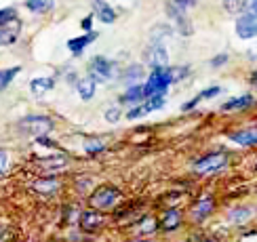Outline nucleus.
Instances as JSON below:
<instances>
[{
  "label": "nucleus",
  "instance_id": "nucleus-1",
  "mask_svg": "<svg viewBox=\"0 0 257 242\" xmlns=\"http://www.w3.org/2000/svg\"><path fill=\"white\" fill-rule=\"evenodd\" d=\"M17 129L24 135H34V137H45L53 131V120L49 116H40V114H30L24 116L17 122Z\"/></svg>",
  "mask_w": 257,
  "mask_h": 242
},
{
  "label": "nucleus",
  "instance_id": "nucleus-2",
  "mask_svg": "<svg viewBox=\"0 0 257 242\" xmlns=\"http://www.w3.org/2000/svg\"><path fill=\"white\" fill-rule=\"evenodd\" d=\"M171 82V74H169V68H160V70H152L150 76L144 84V93H146V101L154 95H167V89H169Z\"/></svg>",
  "mask_w": 257,
  "mask_h": 242
},
{
  "label": "nucleus",
  "instance_id": "nucleus-3",
  "mask_svg": "<svg viewBox=\"0 0 257 242\" xmlns=\"http://www.w3.org/2000/svg\"><path fill=\"white\" fill-rule=\"evenodd\" d=\"M228 160H230L228 152H223V150H219V152H211V154L198 158V160L194 162V171H196L198 175L217 173V171H221V168H226Z\"/></svg>",
  "mask_w": 257,
  "mask_h": 242
},
{
  "label": "nucleus",
  "instance_id": "nucleus-4",
  "mask_svg": "<svg viewBox=\"0 0 257 242\" xmlns=\"http://www.w3.org/2000/svg\"><path fill=\"white\" fill-rule=\"evenodd\" d=\"M118 198H120V192L116 189L114 185H99L95 192L91 194V206L93 208H112L116 202H118Z\"/></svg>",
  "mask_w": 257,
  "mask_h": 242
},
{
  "label": "nucleus",
  "instance_id": "nucleus-5",
  "mask_svg": "<svg viewBox=\"0 0 257 242\" xmlns=\"http://www.w3.org/2000/svg\"><path fill=\"white\" fill-rule=\"evenodd\" d=\"M144 63L152 70L160 68H169V51L163 42H154L152 47H148L144 51Z\"/></svg>",
  "mask_w": 257,
  "mask_h": 242
},
{
  "label": "nucleus",
  "instance_id": "nucleus-6",
  "mask_svg": "<svg viewBox=\"0 0 257 242\" xmlns=\"http://www.w3.org/2000/svg\"><path fill=\"white\" fill-rule=\"evenodd\" d=\"M89 74H91V78L95 82H105V80H110L114 76V61L110 59H105L101 55L97 57H93L91 59V66H89Z\"/></svg>",
  "mask_w": 257,
  "mask_h": 242
},
{
  "label": "nucleus",
  "instance_id": "nucleus-7",
  "mask_svg": "<svg viewBox=\"0 0 257 242\" xmlns=\"http://www.w3.org/2000/svg\"><path fill=\"white\" fill-rule=\"evenodd\" d=\"M226 137L240 147H253L257 145V126H242L236 131H228Z\"/></svg>",
  "mask_w": 257,
  "mask_h": 242
},
{
  "label": "nucleus",
  "instance_id": "nucleus-8",
  "mask_svg": "<svg viewBox=\"0 0 257 242\" xmlns=\"http://www.w3.org/2000/svg\"><path fill=\"white\" fill-rule=\"evenodd\" d=\"M236 36L242 40H251L257 36V19L255 17H247L240 15L236 19Z\"/></svg>",
  "mask_w": 257,
  "mask_h": 242
},
{
  "label": "nucleus",
  "instance_id": "nucleus-9",
  "mask_svg": "<svg viewBox=\"0 0 257 242\" xmlns=\"http://www.w3.org/2000/svg\"><path fill=\"white\" fill-rule=\"evenodd\" d=\"M213 210H215V200H213L211 196H202L194 204V208H192V219L200 223V221H205Z\"/></svg>",
  "mask_w": 257,
  "mask_h": 242
},
{
  "label": "nucleus",
  "instance_id": "nucleus-10",
  "mask_svg": "<svg viewBox=\"0 0 257 242\" xmlns=\"http://www.w3.org/2000/svg\"><path fill=\"white\" fill-rule=\"evenodd\" d=\"M181 225V210L179 208H169L160 217V229L163 231H175Z\"/></svg>",
  "mask_w": 257,
  "mask_h": 242
},
{
  "label": "nucleus",
  "instance_id": "nucleus-11",
  "mask_svg": "<svg viewBox=\"0 0 257 242\" xmlns=\"http://www.w3.org/2000/svg\"><path fill=\"white\" fill-rule=\"evenodd\" d=\"M93 17H97L101 24H114L116 21V13H114V9L108 5V3H103V0H93Z\"/></svg>",
  "mask_w": 257,
  "mask_h": 242
},
{
  "label": "nucleus",
  "instance_id": "nucleus-12",
  "mask_svg": "<svg viewBox=\"0 0 257 242\" xmlns=\"http://www.w3.org/2000/svg\"><path fill=\"white\" fill-rule=\"evenodd\" d=\"M120 103H128V105H139V103H146V93H144V84H133L128 87L126 93L120 95Z\"/></svg>",
  "mask_w": 257,
  "mask_h": 242
},
{
  "label": "nucleus",
  "instance_id": "nucleus-13",
  "mask_svg": "<svg viewBox=\"0 0 257 242\" xmlns=\"http://www.w3.org/2000/svg\"><path fill=\"white\" fill-rule=\"evenodd\" d=\"M255 103V97L253 95H238V97H232L230 101H226L221 105V110L223 112H234V110H247V108H251V105Z\"/></svg>",
  "mask_w": 257,
  "mask_h": 242
},
{
  "label": "nucleus",
  "instance_id": "nucleus-14",
  "mask_svg": "<svg viewBox=\"0 0 257 242\" xmlns=\"http://www.w3.org/2000/svg\"><path fill=\"white\" fill-rule=\"evenodd\" d=\"M192 7H196V0H171L167 5V11L173 19H181V17H186V11Z\"/></svg>",
  "mask_w": 257,
  "mask_h": 242
},
{
  "label": "nucleus",
  "instance_id": "nucleus-15",
  "mask_svg": "<svg viewBox=\"0 0 257 242\" xmlns=\"http://www.w3.org/2000/svg\"><path fill=\"white\" fill-rule=\"evenodd\" d=\"M103 223V217L97 213V210H87V213H82L80 215V227L84 231H95V229H99Z\"/></svg>",
  "mask_w": 257,
  "mask_h": 242
},
{
  "label": "nucleus",
  "instance_id": "nucleus-16",
  "mask_svg": "<svg viewBox=\"0 0 257 242\" xmlns=\"http://www.w3.org/2000/svg\"><path fill=\"white\" fill-rule=\"evenodd\" d=\"M253 217V208L251 206H234L228 210V221L230 223H247V221Z\"/></svg>",
  "mask_w": 257,
  "mask_h": 242
},
{
  "label": "nucleus",
  "instance_id": "nucleus-17",
  "mask_svg": "<svg viewBox=\"0 0 257 242\" xmlns=\"http://www.w3.org/2000/svg\"><path fill=\"white\" fill-rule=\"evenodd\" d=\"M95 38H97V34H95V32H89V34L78 36V38H72V40H68V49H70L72 55H80V53L84 51V47L91 45Z\"/></svg>",
  "mask_w": 257,
  "mask_h": 242
},
{
  "label": "nucleus",
  "instance_id": "nucleus-18",
  "mask_svg": "<svg viewBox=\"0 0 257 242\" xmlns=\"http://www.w3.org/2000/svg\"><path fill=\"white\" fill-rule=\"evenodd\" d=\"M142 78H144V66H139V63H131L126 70L120 72V80L131 84V87H133L135 80H142Z\"/></svg>",
  "mask_w": 257,
  "mask_h": 242
},
{
  "label": "nucleus",
  "instance_id": "nucleus-19",
  "mask_svg": "<svg viewBox=\"0 0 257 242\" xmlns=\"http://www.w3.org/2000/svg\"><path fill=\"white\" fill-rule=\"evenodd\" d=\"M53 87H55V78H34L30 82V91L36 95V97H40V95H45L47 91H51Z\"/></svg>",
  "mask_w": 257,
  "mask_h": 242
},
{
  "label": "nucleus",
  "instance_id": "nucleus-20",
  "mask_svg": "<svg viewBox=\"0 0 257 242\" xmlns=\"http://www.w3.org/2000/svg\"><path fill=\"white\" fill-rule=\"evenodd\" d=\"M19 36V26H0V47H9L13 45Z\"/></svg>",
  "mask_w": 257,
  "mask_h": 242
},
{
  "label": "nucleus",
  "instance_id": "nucleus-21",
  "mask_svg": "<svg viewBox=\"0 0 257 242\" xmlns=\"http://www.w3.org/2000/svg\"><path fill=\"white\" fill-rule=\"evenodd\" d=\"M76 87H78V95H80V99H82V101H89L93 95H95V80H93L91 76L78 80Z\"/></svg>",
  "mask_w": 257,
  "mask_h": 242
},
{
  "label": "nucleus",
  "instance_id": "nucleus-22",
  "mask_svg": "<svg viewBox=\"0 0 257 242\" xmlns=\"http://www.w3.org/2000/svg\"><path fill=\"white\" fill-rule=\"evenodd\" d=\"M26 7L32 11V13H47L55 7V0H26Z\"/></svg>",
  "mask_w": 257,
  "mask_h": 242
},
{
  "label": "nucleus",
  "instance_id": "nucleus-23",
  "mask_svg": "<svg viewBox=\"0 0 257 242\" xmlns=\"http://www.w3.org/2000/svg\"><path fill=\"white\" fill-rule=\"evenodd\" d=\"M21 72V68L19 66H15V68H9V70H0V91H5L11 82L15 80V76Z\"/></svg>",
  "mask_w": 257,
  "mask_h": 242
},
{
  "label": "nucleus",
  "instance_id": "nucleus-24",
  "mask_svg": "<svg viewBox=\"0 0 257 242\" xmlns=\"http://www.w3.org/2000/svg\"><path fill=\"white\" fill-rule=\"evenodd\" d=\"M238 13L247 15V17H255L257 19V0H240L238 5Z\"/></svg>",
  "mask_w": 257,
  "mask_h": 242
},
{
  "label": "nucleus",
  "instance_id": "nucleus-25",
  "mask_svg": "<svg viewBox=\"0 0 257 242\" xmlns=\"http://www.w3.org/2000/svg\"><path fill=\"white\" fill-rule=\"evenodd\" d=\"M105 150V143L99 139V137H91V139L84 141V152L87 154H99Z\"/></svg>",
  "mask_w": 257,
  "mask_h": 242
},
{
  "label": "nucleus",
  "instance_id": "nucleus-26",
  "mask_svg": "<svg viewBox=\"0 0 257 242\" xmlns=\"http://www.w3.org/2000/svg\"><path fill=\"white\" fill-rule=\"evenodd\" d=\"M68 162V158L66 156H53V158H45V160H40V164L45 166V168H63Z\"/></svg>",
  "mask_w": 257,
  "mask_h": 242
},
{
  "label": "nucleus",
  "instance_id": "nucleus-27",
  "mask_svg": "<svg viewBox=\"0 0 257 242\" xmlns=\"http://www.w3.org/2000/svg\"><path fill=\"white\" fill-rule=\"evenodd\" d=\"M34 187L42 194H51V192H55L57 189V181L55 179H38V181L34 183Z\"/></svg>",
  "mask_w": 257,
  "mask_h": 242
},
{
  "label": "nucleus",
  "instance_id": "nucleus-28",
  "mask_svg": "<svg viewBox=\"0 0 257 242\" xmlns=\"http://www.w3.org/2000/svg\"><path fill=\"white\" fill-rule=\"evenodd\" d=\"M148 112H152V108L148 105V101L146 103H139V105H135V108H131L126 112V118L128 120H135V118H142L144 114H148Z\"/></svg>",
  "mask_w": 257,
  "mask_h": 242
},
{
  "label": "nucleus",
  "instance_id": "nucleus-29",
  "mask_svg": "<svg viewBox=\"0 0 257 242\" xmlns=\"http://www.w3.org/2000/svg\"><path fill=\"white\" fill-rule=\"evenodd\" d=\"M15 19V9L9 7V9H0V26H7L9 21Z\"/></svg>",
  "mask_w": 257,
  "mask_h": 242
},
{
  "label": "nucleus",
  "instance_id": "nucleus-30",
  "mask_svg": "<svg viewBox=\"0 0 257 242\" xmlns=\"http://www.w3.org/2000/svg\"><path fill=\"white\" fill-rule=\"evenodd\" d=\"M177 30H179L181 36H190V34H192V24L188 21V17L177 19Z\"/></svg>",
  "mask_w": 257,
  "mask_h": 242
},
{
  "label": "nucleus",
  "instance_id": "nucleus-31",
  "mask_svg": "<svg viewBox=\"0 0 257 242\" xmlns=\"http://www.w3.org/2000/svg\"><path fill=\"white\" fill-rule=\"evenodd\" d=\"M190 72V68H169V74H171V82H177L186 76Z\"/></svg>",
  "mask_w": 257,
  "mask_h": 242
},
{
  "label": "nucleus",
  "instance_id": "nucleus-32",
  "mask_svg": "<svg viewBox=\"0 0 257 242\" xmlns=\"http://www.w3.org/2000/svg\"><path fill=\"white\" fill-rule=\"evenodd\" d=\"M103 118L108 122H112V124H116L120 120V110L118 108H108V110H105V114H103Z\"/></svg>",
  "mask_w": 257,
  "mask_h": 242
},
{
  "label": "nucleus",
  "instance_id": "nucleus-33",
  "mask_svg": "<svg viewBox=\"0 0 257 242\" xmlns=\"http://www.w3.org/2000/svg\"><path fill=\"white\" fill-rule=\"evenodd\" d=\"M230 61L228 57V53H219V55H215L209 63H211V68H221V66H226V63Z\"/></svg>",
  "mask_w": 257,
  "mask_h": 242
},
{
  "label": "nucleus",
  "instance_id": "nucleus-34",
  "mask_svg": "<svg viewBox=\"0 0 257 242\" xmlns=\"http://www.w3.org/2000/svg\"><path fill=\"white\" fill-rule=\"evenodd\" d=\"M154 30H158V32H152V38H154V42H160V36H169L171 34V28L169 26H156Z\"/></svg>",
  "mask_w": 257,
  "mask_h": 242
},
{
  "label": "nucleus",
  "instance_id": "nucleus-35",
  "mask_svg": "<svg viewBox=\"0 0 257 242\" xmlns=\"http://www.w3.org/2000/svg\"><path fill=\"white\" fill-rule=\"evenodd\" d=\"M221 93V89L219 87H209V89H205V91H200L198 93V97H200V101L202 99H211V97H215V95H219Z\"/></svg>",
  "mask_w": 257,
  "mask_h": 242
},
{
  "label": "nucleus",
  "instance_id": "nucleus-36",
  "mask_svg": "<svg viewBox=\"0 0 257 242\" xmlns=\"http://www.w3.org/2000/svg\"><path fill=\"white\" fill-rule=\"evenodd\" d=\"M7 166H9V154H7V150L0 147V175L7 171Z\"/></svg>",
  "mask_w": 257,
  "mask_h": 242
},
{
  "label": "nucleus",
  "instance_id": "nucleus-37",
  "mask_svg": "<svg viewBox=\"0 0 257 242\" xmlns=\"http://www.w3.org/2000/svg\"><path fill=\"white\" fill-rule=\"evenodd\" d=\"M200 103V97H198V95H196V97L194 99H192V101H188V103H184V110H192V108H196V105Z\"/></svg>",
  "mask_w": 257,
  "mask_h": 242
},
{
  "label": "nucleus",
  "instance_id": "nucleus-38",
  "mask_svg": "<svg viewBox=\"0 0 257 242\" xmlns=\"http://www.w3.org/2000/svg\"><path fill=\"white\" fill-rule=\"evenodd\" d=\"M91 19H93V15H91V17H84V19H82V28L87 30V32H93V30H91Z\"/></svg>",
  "mask_w": 257,
  "mask_h": 242
},
{
  "label": "nucleus",
  "instance_id": "nucleus-39",
  "mask_svg": "<svg viewBox=\"0 0 257 242\" xmlns=\"http://www.w3.org/2000/svg\"><path fill=\"white\" fill-rule=\"evenodd\" d=\"M251 84H253V87H257V70L251 74Z\"/></svg>",
  "mask_w": 257,
  "mask_h": 242
},
{
  "label": "nucleus",
  "instance_id": "nucleus-40",
  "mask_svg": "<svg viewBox=\"0 0 257 242\" xmlns=\"http://www.w3.org/2000/svg\"><path fill=\"white\" fill-rule=\"evenodd\" d=\"M200 242H217V240H215V238H211V236H207V238H202Z\"/></svg>",
  "mask_w": 257,
  "mask_h": 242
},
{
  "label": "nucleus",
  "instance_id": "nucleus-41",
  "mask_svg": "<svg viewBox=\"0 0 257 242\" xmlns=\"http://www.w3.org/2000/svg\"><path fill=\"white\" fill-rule=\"evenodd\" d=\"M131 242H152V240H131Z\"/></svg>",
  "mask_w": 257,
  "mask_h": 242
},
{
  "label": "nucleus",
  "instance_id": "nucleus-42",
  "mask_svg": "<svg viewBox=\"0 0 257 242\" xmlns=\"http://www.w3.org/2000/svg\"><path fill=\"white\" fill-rule=\"evenodd\" d=\"M223 3H236V0H223Z\"/></svg>",
  "mask_w": 257,
  "mask_h": 242
}]
</instances>
